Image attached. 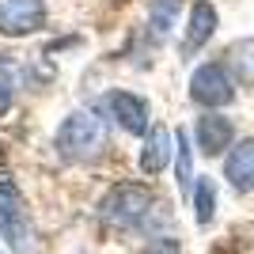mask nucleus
Returning a JSON list of instances; mask_svg holds the SVG:
<instances>
[{"mask_svg": "<svg viewBox=\"0 0 254 254\" xmlns=\"http://www.w3.org/2000/svg\"><path fill=\"white\" fill-rule=\"evenodd\" d=\"M106 137H110L106 118H99L95 110H72L61 122V129H57L53 148L68 163H87V159H95L106 148Z\"/></svg>", "mask_w": 254, "mask_h": 254, "instance_id": "obj_1", "label": "nucleus"}, {"mask_svg": "<svg viewBox=\"0 0 254 254\" xmlns=\"http://www.w3.org/2000/svg\"><path fill=\"white\" fill-rule=\"evenodd\" d=\"M152 209H156V197H152V190L140 186V182H118L114 190L99 201L103 224H110V228H118V232L140 228V224L152 216Z\"/></svg>", "mask_w": 254, "mask_h": 254, "instance_id": "obj_2", "label": "nucleus"}, {"mask_svg": "<svg viewBox=\"0 0 254 254\" xmlns=\"http://www.w3.org/2000/svg\"><path fill=\"white\" fill-rule=\"evenodd\" d=\"M190 99L197 106H205V110H220V106H228L235 99V84L232 76H228V68L216 61H205L193 68L190 76Z\"/></svg>", "mask_w": 254, "mask_h": 254, "instance_id": "obj_3", "label": "nucleus"}, {"mask_svg": "<svg viewBox=\"0 0 254 254\" xmlns=\"http://www.w3.org/2000/svg\"><path fill=\"white\" fill-rule=\"evenodd\" d=\"M46 27V0H0V34L23 38Z\"/></svg>", "mask_w": 254, "mask_h": 254, "instance_id": "obj_4", "label": "nucleus"}, {"mask_svg": "<svg viewBox=\"0 0 254 254\" xmlns=\"http://www.w3.org/2000/svg\"><path fill=\"white\" fill-rule=\"evenodd\" d=\"M0 235L11 243V251L27 247V228H23V197L8 175H0Z\"/></svg>", "mask_w": 254, "mask_h": 254, "instance_id": "obj_5", "label": "nucleus"}, {"mask_svg": "<svg viewBox=\"0 0 254 254\" xmlns=\"http://www.w3.org/2000/svg\"><path fill=\"white\" fill-rule=\"evenodd\" d=\"M106 110H110V118H114L126 133H133V137H144V133H148V103L140 95L122 91V87H118V91H106Z\"/></svg>", "mask_w": 254, "mask_h": 254, "instance_id": "obj_6", "label": "nucleus"}, {"mask_svg": "<svg viewBox=\"0 0 254 254\" xmlns=\"http://www.w3.org/2000/svg\"><path fill=\"white\" fill-rule=\"evenodd\" d=\"M197 144H201V152L205 156H220L228 144H232V137H235V126H232V118H224V114H201L197 118Z\"/></svg>", "mask_w": 254, "mask_h": 254, "instance_id": "obj_7", "label": "nucleus"}, {"mask_svg": "<svg viewBox=\"0 0 254 254\" xmlns=\"http://www.w3.org/2000/svg\"><path fill=\"white\" fill-rule=\"evenodd\" d=\"M224 179L232 182L239 193L254 190V137L239 140V144L232 148V156L224 159Z\"/></svg>", "mask_w": 254, "mask_h": 254, "instance_id": "obj_8", "label": "nucleus"}, {"mask_svg": "<svg viewBox=\"0 0 254 254\" xmlns=\"http://www.w3.org/2000/svg\"><path fill=\"white\" fill-rule=\"evenodd\" d=\"M216 34V8L209 0H197L190 8V19H186V38H182V53H197L205 42Z\"/></svg>", "mask_w": 254, "mask_h": 254, "instance_id": "obj_9", "label": "nucleus"}, {"mask_svg": "<svg viewBox=\"0 0 254 254\" xmlns=\"http://www.w3.org/2000/svg\"><path fill=\"white\" fill-rule=\"evenodd\" d=\"M171 144H175V137H171V129L156 126L144 133V148H140V171L144 175H159V171L171 163Z\"/></svg>", "mask_w": 254, "mask_h": 254, "instance_id": "obj_10", "label": "nucleus"}, {"mask_svg": "<svg viewBox=\"0 0 254 254\" xmlns=\"http://www.w3.org/2000/svg\"><path fill=\"white\" fill-rule=\"evenodd\" d=\"M179 11H182V0H152V8H148V31L156 42H163L171 34V27H175V19H179Z\"/></svg>", "mask_w": 254, "mask_h": 254, "instance_id": "obj_11", "label": "nucleus"}, {"mask_svg": "<svg viewBox=\"0 0 254 254\" xmlns=\"http://www.w3.org/2000/svg\"><path fill=\"white\" fill-rule=\"evenodd\" d=\"M175 182L182 190H190V182H193V148H190V137L182 129L175 133Z\"/></svg>", "mask_w": 254, "mask_h": 254, "instance_id": "obj_12", "label": "nucleus"}, {"mask_svg": "<svg viewBox=\"0 0 254 254\" xmlns=\"http://www.w3.org/2000/svg\"><path fill=\"white\" fill-rule=\"evenodd\" d=\"M228 64H232L235 80H243V84L254 80V42L251 38H247V42H235L232 50H228Z\"/></svg>", "mask_w": 254, "mask_h": 254, "instance_id": "obj_13", "label": "nucleus"}, {"mask_svg": "<svg viewBox=\"0 0 254 254\" xmlns=\"http://www.w3.org/2000/svg\"><path fill=\"white\" fill-rule=\"evenodd\" d=\"M212 212H216V190H212V182L201 175L197 186H193V220L212 224Z\"/></svg>", "mask_w": 254, "mask_h": 254, "instance_id": "obj_14", "label": "nucleus"}, {"mask_svg": "<svg viewBox=\"0 0 254 254\" xmlns=\"http://www.w3.org/2000/svg\"><path fill=\"white\" fill-rule=\"evenodd\" d=\"M11 99H15V84H11V72L0 64V118L11 110Z\"/></svg>", "mask_w": 254, "mask_h": 254, "instance_id": "obj_15", "label": "nucleus"}, {"mask_svg": "<svg viewBox=\"0 0 254 254\" xmlns=\"http://www.w3.org/2000/svg\"><path fill=\"white\" fill-rule=\"evenodd\" d=\"M140 254H179V239H167V235H159V239H152L148 247Z\"/></svg>", "mask_w": 254, "mask_h": 254, "instance_id": "obj_16", "label": "nucleus"}]
</instances>
